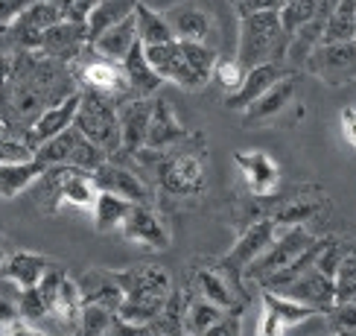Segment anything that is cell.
I'll return each instance as SVG.
<instances>
[{"instance_id": "cell-1", "label": "cell", "mask_w": 356, "mask_h": 336, "mask_svg": "<svg viewBox=\"0 0 356 336\" xmlns=\"http://www.w3.org/2000/svg\"><path fill=\"white\" fill-rule=\"evenodd\" d=\"M79 91L73 70L65 62L44 56L38 50H26L12 56V73L0 91V114H3L6 131L26 138L38 117L65 102Z\"/></svg>"}, {"instance_id": "cell-2", "label": "cell", "mask_w": 356, "mask_h": 336, "mask_svg": "<svg viewBox=\"0 0 356 336\" xmlns=\"http://www.w3.org/2000/svg\"><path fill=\"white\" fill-rule=\"evenodd\" d=\"M120 161H135L143 167V179L155 190L172 199H199L207 184V146L204 138L190 135L181 143L167 150H149L143 146L138 155H111Z\"/></svg>"}, {"instance_id": "cell-3", "label": "cell", "mask_w": 356, "mask_h": 336, "mask_svg": "<svg viewBox=\"0 0 356 336\" xmlns=\"http://www.w3.org/2000/svg\"><path fill=\"white\" fill-rule=\"evenodd\" d=\"M114 275L126 292L117 316L149 328L175 289L170 272L155 266V263H140V266H131V269H117Z\"/></svg>"}, {"instance_id": "cell-4", "label": "cell", "mask_w": 356, "mask_h": 336, "mask_svg": "<svg viewBox=\"0 0 356 336\" xmlns=\"http://www.w3.org/2000/svg\"><path fill=\"white\" fill-rule=\"evenodd\" d=\"M289 35L280 24L277 9L251 12L240 18V44H236V58L243 67H257L266 62H284L286 65Z\"/></svg>"}, {"instance_id": "cell-5", "label": "cell", "mask_w": 356, "mask_h": 336, "mask_svg": "<svg viewBox=\"0 0 356 336\" xmlns=\"http://www.w3.org/2000/svg\"><path fill=\"white\" fill-rule=\"evenodd\" d=\"M70 70H73V79H76L79 91L99 94V97H106L111 102H123V99L131 97L123 62H114V58L99 56L94 47H88L76 62L70 65Z\"/></svg>"}, {"instance_id": "cell-6", "label": "cell", "mask_w": 356, "mask_h": 336, "mask_svg": "<svg viewBox=\"0 0 356 336\" xmlns=\"http://www.w3.org/2000/svg\"><path fill=\"white\" fill-rule=\"evenodd\" d=\"M82 135L97 143L99 150H106L108 155L120 152V117H117V102L91 94V91H79V111L73 120Z\"/></svg>"}, {"instance_id": "cell-7", "label": "cell", "mask_w": 356, "mask_h": 336, "mask_svg": "<svg viewBox=\"0 0 356 336\" xmlns=\"http://www.w3.org/2000/svg\"><path fill=\"white\" fill-rule=\"evenodd\" d=\"M35 158L41 161L44 167H62V164H67V167H79V170H88V173H97L111 155L106 150H99L97 143L88 141L76 126H70L58 138L41 143L35 150Z\"/></svg>"}, {"instance_id": "cell-8", "label": "cell", "mask_w": 356, "mask_h": 336, "mask_svg": "<svg viewBox=\"0 0 356 336\" xmlns=\"http://www.w3.org/2000/svg\"><path fill=\"white\" fill-rule=\"evenodd\" d=\"M277 231H280V225L275 223L272 216L251 219V223L243 228L240 237H236V243L231 246V252H228V255H222V257H216V263L234 278L236 284H245V278H243L245 269L266 252V248L275 243Z\"/></svg>"}, {"instance_id": "cell-9", "label": "cell", "mask_w": 356, "mask_h": 336, "mask_svg": "<svg viewBox=\"0 0 356 336\" xmlns=\"http://www.w3.org/2000/svg\"><path fill=\"white\" fill-rule=\"evenodd\" d=\"M316 240L318 237H313V234H309L304 225H286V228H280L275 243L245 269V275H243L245 284H257L260 287V281H266L269 275H275L277 269L289 266L292 260H298Z\"/></svg>"}, {"instance_id": "cell-10", "label": "cell", "mask_w": 356, "mask_h": 336, "mask_svg": "<svg viewBox=\"0 0 356 336\" xmlns=\"http://www.w3.org/2000/svg\"><path fill=\"white\" fill-rule=\"evenodd\" d=\"M190 284H193V292H196V296L219 304L222 310L243 313V307L248 301L245 284H236L216 260H202L199 257L196 263H193L190 266Z\"/></svg>"}, {"instance_id": "cell-11", "label": "cell", "mask_w": 356, "mask_h": 336, "mask_svg": "<svg viewBox=\"0 0 356 336\" xmlns=\"http://www.w3.org/2000/svg\"><path fill=\"white\" fill-rule=\"evenodd\" d=\"M164 18L172 26L175 41H199L216 47V15L204 0H175L170 9H164Z\"/></svg>"}, {"instance_id": "cell-12", "label": "cell", "mask_w": 356, "mask_h": 336, "mask_svg": "<svg viewBox=\"0 0 356 336\" xmlns=\"http://www.w3.org/2000/svg\"><path fill=\"white\" fill-rule=\"evenodd\" d=\"M94 182L99 190H108V193L120 196L131 205H155V187L138 170H131V164H126V161L108 158L94 173Z\"/></svg>"}, {"instance_id": "cell-13", "label": "cell", "mask_w": 356, "mask_h": 336, "mask_svg": "<svg viewBox=\"0 0 356 336\" xmlns=\"http://www.w3.org/2000/svg\"><path fill=\"white\" fill-rule=\"evenodd\" d=\"M304 67L330 85H345L356 73V41H321Z\"/></svg>"}, {"instance_id": "cell-14", "label": "cell", "mask_w": 356, "mask_h": 336, "mask_svg": "<svg viewBox=\"0 0 356 336\" xmlns=\"http://www.w3.org/2000/svg\"><path fill=\"white\" fill-rule=\"evenodd\" d=\"M120 231L129 243L152 248V252L170 248V228L164 223V216L158 214L155 205H131V211H129Z\"/></svg>"}, {"instance_id": "cell-15", "label": "cell", "mask_w": 356, "mask_h": 336, "mask_svg": "<svg viewBox=\"0 0 356 336\" xmlns=\"http://www.w3.org/2000/svg\"><path fill=\"white\" fill-rule=\"evenodd\" d=\"M152 99H140V97H129L123 102H117V117H120V152L117 155H138L146 138H149V123H152Z\"/></svg>"}, {"instance_id": "cell-16", "label": "cell", "mask_w": 356, "mask_h": 336, "mask_svg": "<svg viewBox=\"0 0 356 336\" xmlns=\"http://www.w3.org/2000/svg\"><path fill=\"white\" fill-rule=\"evenodd\" d=\"M91 47V35H88V24L85 21H62L50 26L41 38L38 53L56 58V62L73 65L76 58Z\"/></svg>"}, {"instance_id": "cell-17", "label": "cell", "mask_w": 356, "mask_h": 336, "mask_svg": "<svg viewBox=\"0 0 356 336\" xmlns=\"http://www.w3.org/2000/svg\"><path fill=\"white\" fill-rule=\"evenodd\" d=\"M143 47H146V44H143ZM146 58H149V65L155 67V73L164 82H175L178 88H184V91H199V88H204L196 73L190 70L187 58L181 53V44H178V41L152 44V47H146Z\"/></svg>"}, {"instance_id": "cell-18", "label": "cell", "mask_w": 356, "mask_h": 336, "mask_svg": "<svg viewBox=\"0 0 356 336\" xmlns=\"http://www.w3.org/2000/svg\"><path fill=\"white\" fill-rule=\"evenodd\" d=\"M277 296L292 298V301L307 304V307H316L321 316H327V310L336 304V278L324 275L313 266V269H307L298 281H292L289 287L280 289Z\"/></svg>"}, {"instance_id": "cell-19", "label": "cell", "mask_w": 356, "mask_h": 336, "mask_svg": "<svg viewBox=\"0 0 356 336\" xmlns=\"http://www.w3.org/2000/svg\"><path fill=\"white\" fill-rule=\"evenodd\" d=\"M234 164H236V170H240L248 193H254V196H272V193H277V187H280V167H277L275 158H269L260 150H248V152H236Z\"/></svg>"}, {"instance_id": "cell-20", "label": "cell", "mask_w": 356, "mask_h": 336, "mask_svg": "<svg viewBox=\"0 0 356 336\" xmlns=\"http://www.w3.org/2000/svg\"><path fill=\"white\" fill-rule=\"evenodd\" d=\"M295 91H298V73H286L284 79H277L260 99H254L243 111L245 126H260V123L277 120V117L289 109V102L295 99Z\"/></svg>"}, {"instance_id": "cell-21", "label": "cell", "mask_w": 356, "mask_h": 336, "mask_svg": "<svg viewBox=\"0 0 356 336\" xmlns=\"http://www.w3.org/2000/svg\"><path fill=\"white\" fill-rule=\"evenodd\" d=\"M286 73H292V70H289L284 62H266V65L251 67V70L245 73V82H243L240 91L231 94V97L225 99V109H231V111H245L251 102L260 99L277 79H284Z\"/></svg>"}, {"instance_id": "cell-22", "label": "cell", "mask_w": 356, "mask_h": 336, "mask_svg": "<svg viewBox=\"0 0 356 336\" xmlns=\"http://www.w3.org/2000/svg\"><path fill=\"white\" fill-rule=\"evenodd\" d=\"M79 292H82V301L85 304H99V307H108V310H120V304L126 298V292L117 281V275L108 269H88L76 278Z\"/></svg>"}, {"instance_id": "cell-23", "label": "cell", "mask_w": 356, "mask_h": 336, "mask_svg": "<svg viewBox=\"0 0 356 336\" xmlns=\"http://www.w3.org/2000/svg\"><path fill=\"white\" fill-rule=\"evenodd\" d=\"M76 111H79V91L73 94V97H67L65 102H58V106L44 111L38 120L33 123V129L26 131V143H33L35 150H38L41 143L58 138L62 131H67L73 126V120H76Z\"/></svg>"}, {"instance_id": "cell-24", "label": "cell", "mask_w": 356, "mask_h": 336, "mask_svg": "<svg viewBox=\"0 0 356 336\" xmlns=\"http://www.w3.org/2000/svg\"><path fill=\"white\" fill-rule=\"evenodd\" d=\"M58 263L44 257V255H35V252H12L0 269V278L6 281L18 284V289H26V287H35L41 284V278L47 275L50 269H56Z\"/></svg>"}, {"instance_id": "cell-25", "label": "cell", "mask_w": 356, "mask_h": 336, "mask_svg": "<svg viewBox=\"0 0 356 336\" xmlns=\"http://www.w3.org/2000/svg\"><path fill=\"white\" fill-rule=\"evenodd\" d=\"M123 67H126V77H129V88H131V97H140V99H152L158 97L161 85L164 79L155 73V67L149 65V58H146V47L143 41H138L131 53L123 58Z\"/></svg>"}, {"instance_id": "cell-26", "label": "cell", "mask_w": 356, "mask_h": 336, "mask_svg": "<svg viewBox=\"0 0 356 336\" xmlns=\"http://www.w3.org/2000/svg\"><path fill=\"white\" fill-rule=\"evenodd\" d=\"M184 138H190V131L181 123H178L172 106H170L164 97H155L152 123H149V138H146V146H149V150H167V146H172V143H181Z\"/></svg>"}, {"instance_id": "cell-27", "label": "cell", "mask_w": 356, "mask_h": 336, "mask_svg": "<svg viewBox=\"0 0 356 336\" xmlns=\"http://www.w3.org/2000/svg\"><path fill=\"white\" fill-rule=\"evenodd\" d=\"M140 38H138V18L135 15H129L126 21H120L117 26L106 29L91 47L99 53V56H106V58H114V62H123V58L131 53V47H135Z\"/></svg>"}, {"instance_id": "cell-28", "label": "cell", "mask_w": 356, "mask_h": 336, "mask_svg": "<svg viewBox=\"0 0 356 336\" xmlns=\"http://www.w3.org/2000/svg\"><path fill=\"white\" fill-rule=\"evenodd\" d=\"M82 310H85V301H82L76 278L65 275L62 289H58V298H56V307H53V319L65 328V333L76 336L79 333V321H82Z\"/></svg>"}, {"instance_id": "cell-29", "label": "cell", "mask_w": 356, "mask_h": 336, "mask_svg": "<svg viewBox=\"0 0 356 336\" xmlns=\"http://www.w3.org/2000/svg\"><path fill=\"white\" fill-rule=\"evenodd\" d=\"M140 0H99V3L88 12V35H91V44L106 33V29L117 26L120 21H126L129 15H135Z\"/></svg>"}, {"instance_id": "cell-30", "label": "cell", "mask_w": 356, "mask_h": 336, "mask_svg": "<svg viewBox=\"0 0 356 336\" xmlns=\"http://www.w3.org/2000/svg\"><path fill=\"white\" fill-rule=\"evenodd\" d=\"M47 170L41 161H29V164H0V196L3 199H15L24 190H29L38 179L41 173Z\"/></svg>"}, {"instance_id": "cell-31", "label": "cell", "mask_w": 356, "mask_h": 336, "mask_svg": "<svg viewBox=\"0 0 356 336\" xmlns=\"http://www.w3.org/2000/svg\"><path fill=\"white\" fill-rule=\"evenodd\" d=\"M129 211H131V202L108 193V190H99V196L94 202V211H91L94 214V228L99 234H108L114 228H123Z\"/></svg>"}, {"instance_id": "cell-32", "label": "cell", "mask_w": 356, "mask_h": 336, "mask_svg": "<svg viewBox=\"0 0 356 336\" xmlns=\"http://www.w3.org/2000/svg\"><path fill=\"white\" fill-rule=\"evenodd\" d=\"M225 313H231V310H222L219 304L207 301V298H202V296L193 292V296H187V310H184V330H187V336H202L207 328H213Z\"/></svg>"}, {"instance_id": "cell-33", "label": "cell", "mask_w": 356, "mask_h": 336, "mask_svg": "<svg viewBox=\"0 0 356 336\" xmlns=\"http://www.w3.org/2000/svg\"><path fill=\"white\" fill-rule=\"evenodd\" d=\"M135 18H138V38L146 44V47H152V44H170V41H175L172 26L167 24L164 12H158L152 6H146V3H138Z\"/></svg>"}, {"instance_id": "cell-34", "label": "cell", "mask_w": 356, "mask_h": 336, "mask_svg": "<svg viewBox=\"0 0 356 336\" xmlns=\"http://www.w3.org/2000/svg\"><path fill=\"white\" fill-rule=\"evenodd\" d=\"M184 310H187L184 289H172V296L167 298L164 310H161L158 319L149 325V333H158V336H187V330H184Z\"/></svg>"}, {"instance_id": "cell-35", "label": "cell", "mask_w": 356, "mask_h": 336, "mask_svg": "<svg viewBox=\"0 0 356 336\" xmlns=\"http://www.w3.org/2000/svg\"><path fill=\"white\" fill-rule=\"evenodd\" d=\"M321 211V199H309L307 193H295L292 199H286L280 208H275V211H269V216L275 219V223L280 225V228H286V225H304L309 216H316Z\"/></svg>"}, {"instance_id": "cell-36", "label": "cell", "mask_w": 356, "mask_h": 336, "mask_svg": "<svg viewBox=\"0 0 356 336\" xmlns=\"http://www.w3.org/2000/svg\"><path fill=\"white\" fill-rule=\"evenodd\" d=\"M356 35V0H339L324 26V44L330 41H353Z\"/></svg>"}, {"instance_id": "cell-37", "label": "cell", "mask_w": 356, "mask_h": 336, "mask_svg": "<svg viewBox=\"0 0 356 336\" xmlns=\"http://www.w3.org/2000/svg\"><path fill=\"white\" fill-rule=\"evenodd\" d=\"M178 44H181V53L187 58L190 70L196 73L202 85H207L213 79V67L219 62V50L211 47V44H199V41H178Z\"/></svg>"}, {"instance_id": "cell-38", "label": "cell", "mask_w": 356, "mask_h": 336, "mask_svg": "<svg viewBox=\"0 0 356 336\" xmlns=\"http://www.w3.org/2000/svg\"><path fill=\"white\" fill-rule=\"evenodd\" d=\"M318 9H321V0H289V3L280 6L277 15H280V24H284L286 35L292 38L301 26H307L318 15Z\"/></svg>"}, {"instance_id": "cell-39", "label": "cell", "mask_w": 356, "mask_h": 336, "mask_svg": "<svg viewBox=\"0 0 356 336\" xmlns=\"http://www.w3.org/2000/svg\"><path fill=\"white\" fill-rule=\"evenodd\" d=\"M35 161V146L26 143V138L3 131L0 135V164H29Z\"/></svg>"}, {"instance_id": "cell-40", "label": "cell", "mask_w": 356, "mask_h": 336, "mask_svg": "<svg viewBox=\"0 0 356 336\" xmlns=\"http://www.w3.org/2000/svg\"><path fill=\"white\" fill-rule=\"evenodd\" d=\"M245 73H248V67L240 65V58H219L216 67H213V82L231 97L243 88Z\"/></svg>"}, {"instance_id": "cell-41", "label": "cell", "mask_w": 356, "mask_h": 336, "mask_svg": "<svg viewBox=\"0 0 356 336\" xmlns=\"http://www.w3.org/2000/svg\"><path fill=\"white\" fill-rule=\"evenodd\" d=\"M114 310L108 307H99V304H85L82 310V321H79V333L76 336H106L108 325L114 321Z\"/></svg>"}, {"instance_id": "cell-42", "label": "cell", "mask_w": 356, "mask_h": 336, "mask_svg": "<svg viewBox=\"0 0 356 336\" xmlns=\"http://www.w3.org/2000/svg\"><path fill=\"white\" fill-rule=\"evenodd\" d=\"M18 310H21V319L35 321V325L44 319H50V307H47V301H44L38 284L18 292Z\"/></svg>"}, {"instance_id": "cell-43", "label": "cell", "mask_w": 356, "mask_h": 336, "mask_svg": "<svg viewBox=\"0 0 356 336\" xmlns=\"http://www.w3.org/2000/svg\"><path fill=\"white\" fill-rule=\"evenodd\" d=\"M342 240L345 237H321V248L316 257V269L336 278L339 275V263H342Z\"/></svg>"}, {"instance_id": "cell-44", "label": "cell", "mask_w": 356, "mask_h": 336, "mask_svg": "<svg viewBox=\"0 0 356 336\" xmlns=\"http://www.w3.org/2000/svg\"><path fill=\"white\" fill-rule=\"evenodd\" d=\"M327 325L333 333H348L356 330V304L345 301V304H333L327 310Z\"/></svg>"}, {"instance_id": "cell-45", "label": "cell", "mask_w": 356, "mask_h": 336, "mask_svg": "<svg viewBox=\"0 0 356 336\" xmlns=\"http://www.w3.org/2000/svg\"><path fill=\"white\" fill-rule=\"evenodd\" d=\"M202 336H243V313H225L213 328H207Z\"/></svg>"}, {"instance_id": "cell-46", "label": "cell", "mask_w": 356, "mask_h": 336, "mask_svg": "<svg viewBox=\"0 0 356 336\" xmlns=\"http://www.w3.org/2000/svg\"><path fill=\"white\" fill-rule=\"evenodd\" d=\"M336 281H356V240H342V263Z\"/></svg>"}, {"instance_id": "cell-47", "label": "cell", "mask_w": 356, "mask_h": 336, "mask_svg": "<svg viewBox=\"0 0 356 336\" xmlns=\"http://www.w3.org/2000/svg\"><path fill=\"white\" fill-rule=\"evenodd\" d=\"M106 336H149V328L135 325V321H126L123 316H114V321L108 325Z\"/></svg>"}, {"instance_id": "cell-48", "label": "cell", "mask_w": 356, "mask_h": 336, "mask_svg": "<svg viewBox=\"0 0 356 336\" xmlns=\"http://www.w3.org/2000/svg\"><path fill=\"white\" fill-rule=\"evenodd\" d=\"M231 6L236 9V15H251V12H266V9H280L284 3L280 0H231Z\"/></svg>"}, {"instance_id": "cell-49", "label": "cell", "mask_w": 356, "mask_h": 336, "mask_svg": "<svg viewBox=\"0 0 356 336\" xmlns=\"http://www.w3.org/2000/svg\"><path fill=\"white\" fill-rule=\"evenodd\" d=\"M0 336H50V330L38 328L35 321H26V319H15L12 325L0 333Z\"/></svg>"}, {"instance_id": "cell-50", "label": "cell", "mask_w": 356, "mask_h": 336, "mask_svg": "<svg viewBox=\"0 0 356 336\" xmlns=\"http://www.w3.org/2000/svg\"><path fill=\"white\" fill-rule=\"evenodd\" d=\"M284 333H286V328L280 325V321L263 307V310H260V321H257V336H284Z\"/></svg>"}, {"instance_id": "cell-51", "label": "cell", "mask_w": 356, "mask_h": 336, "mask_svg": "<svg viewBox=\"0 0 356 336\" xmlns=\"http://www.w3.org/2000/svg\"><path fill=\"white\" fill-rule=\"evenodd\" d=\"M15 319H21V310H18V301H9V298H0V333H3Z\"/></svg>"}, {"instance_id": "cell-52", "label": "cell", "mask_w": 356, "mask_h": 336, "mask_svg": "<svg viewBox=\"0 0 356 336\" xmlns=\"http://www.w3.org/2000/svg\"><path fill=\"white\" fill-rule=\"evenodd\" d=\"M342 135H345V141L356 150V109H342Z\"/></svg>"}, {"instance_id": "cell-53", "label": "cell", "mask_w": 356, "mask_h": 336, "mask_svg": "<svg viewBox=\"0 0 356 336\" xmlns=\"http://www.w3.org/2000/svg\"><path fill=\"white\" fill-rule=\"evenodd\" d=\"M33 0H0V24L3 21H12L18 12H24Z\"/></svg>"}, {"instance_id": "cell-54", "label": "cell", "mask_w": 356, "mask_h": 336, "mask_svg": "<svg viewBox=\"0 0 356 336\" xmlns=\"http://www.w3.org/2000/svg\"><path fill=\"white\" fill-rule=\"evenodd\" d=\"M356 304V281H336V304Z\"/></svg>"}, {"instance_id": "cell-55", "label": "cell", "mask_w": 356, "mask_h": 336, "mask_svg": "<svg viewBox=\"0 0 356 336\" xmlns=\"http://www.w3.org/2000/svg\"><path fill=\"white\" fill-rule=\"evenodd\" d=\"M9 73H12V56L0 53V91H3V85H6V79H9Z\"/></svg>"}, {"instance_id": "cell-56", "label": "cell", "mask_w": 356, "mask_h": 336, "mask_svg": "<svg viewBox=\"0 0 356 336\" xmlns=\"http://www.w3.org/2000/svg\"><path fill=\"white\" fill-rule=\"evenodd\" d=\"M6 257H9V255H6V243H3V240H0V269H3V263H6Z\"/></svg>"}, {"instance_id": "cell-57", "label": "cell", "mask_w": 356, "mask_h": 336, "mask_svg": "<svg viewBox=\"0 0 356 336\" xmlns=\"http://www.w3.org/2000/svg\"><path fill=\"white\" fill-rule=\"evenodd\" d=\"M6 131V123H3V114H0V135H3Z\"/></svg>"}, {"instance_id": "cell-58", "label": "cell", "mask_w": 356, "mask_h": 336, "mask_svg": "<svg viewBox=\"0 0 356 336\" xmlns=\"http://www.w3.org/2000/svg\"><path fill=\"white\" fill-rule=\"evenodd\" d=\"M333 336H356V330H348V333H333Z\"/></svg>"}, {"instance_id": "cell-59", "label": "cell", "mask_w": 356, "mask_h": 336, "mask_svg": "<svg viewBox=\"0 0 356 336\" xmlns=\"http://www.w3.org/2000/svg\"><path fill=\"white\" fill-rule=\"evenodd\" d=\"M280 3H289V0H280Z\"/></svg>"}, {"instance_id": "cell-60", "label": "cell", "mask_w": 356, "mask_h": 336, "mask_svg": "<svg viewBox=\"0 0 356 336\" xmlns=\"http://www.w3.org/2000/svg\"><path fill=\"white\" fill-rule=\"evenodd\" d=\"M149 336H158V333H149Z\"/></svg>"}, {"instance_id": "cell-61", "label": "cell", "mask_w": 356, "mask_h": 336, "mask_svg": "<svg viewBox=\"0 0 356 336\" xmlns=\"http://www.w3.org/2000/svg\"><path fill=\"white\" fill-rule=\"evenodd\" d=\"M353 41H356V35H353Z\"/></svg>"}]
</instances>
